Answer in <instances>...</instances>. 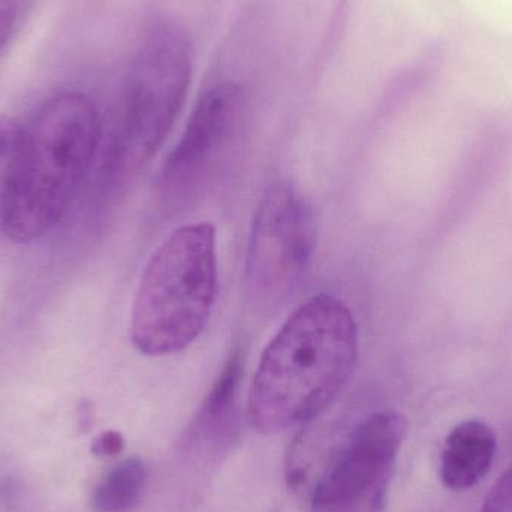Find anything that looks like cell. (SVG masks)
I'll return each instance as SVG.
<instances>
[{
	"instance_id": "8992f818",
	"label": "cell",
	"mask_w": 512,
	"mask_h": 512,
	"mask_svg": "<svg viewBox=\"0 0 512 512\" xmlns=\"http://www.w3.org/2000/svg\"><path fill=\"white\" fill-rule=\"evenodd\" d=\"M406 430L396 411L355 427L315 487L310 512H384Z\"/></svg>"
},
{
	"instance_id": "9c48e42d",
	"label": "cell",
	"mask_w": 512,
	"mask_h": 512,
	"mask_svg": "<svg viewBox=\"0 0 512 512\" xmlns=\"http://www.w3.org/2000/svg\"><path fill=\"white\" fill-rule=\"evenodd\" d=\"M242 349H234L191 426L192 441L225 448L236 433L237 393L243 375Z\"/></svg>"
},
{
	"instance_id": "277c9868",
	"label": "cell",
	"mask_w": 512,
	"mask_h": 512,
	"mask_svg": "<svg viewBox=\"0 0 512 512\" xmlns=\"http://www.w3.org/2000/svg\"><path fill=\"white\" fill-rule=\"evenodd\" d=\"M191 78L188 38L170 24L156 26L135 60L129 81L111 153L117 171L134 173L156 155L179 116Z\"/></svg>"
},
{
	"instance_id": "8fae6325",
	"label": "cell",
	"mask_w": 512,
	"mask_h": 512,
	"mask_svg": "<svg viewBox=\"0 0 512 512\" xmlns=\"http://www.w3.org/2000/svg\"><path fill=\"white\" fill-rule=\"evenodd\" d=\"M24 128L0 116V236L6 231Z\"/></svg>"
},
{
	"instance_id": "5bb4252c",
	"label": "cell",
	"mask_w": 512,
	"mask_h": 512,
	"mask_svg": "<svg viewBox=\"0 0 512 512\" xmlns=\"http://www.w3.org/2000/svg\"><path fill=\"white\" fill-rule=\"evenodd\" d=\"M17 14L18 0H0V50L11 38Z\"/></svg>"
},
{
	"instance_id": "ba28073f",
	"label": "cell",
	"mask_w": 512,
	"mask_h": 512,
	"mask_svg": "<svg viewBox=\"0 0 512 512\" xmlns=\"http://www.w3.org/2000/svg\"><path fill=\"white\" fill-rule=\"evenodd\" d=\"M498 451L495 430L469 420L451 430L441 456V480L453 492L477 486L492 468Z\"/></svg>"
},
{
	"instance_id": "6da1fadb",
	"label": "cell",
	"mask_w": 512,
	"mask_h": 512,
	"mask_svg": "<svg viewBox=\"0 0 512 512\" xmlns=\"http://www.w3.org/2000/svg\"><path fill=\"white\" fill-rule=\"evenodd\" d=\"M358 358V327L339 298L301 304L262 352L249 393V417L279 433L318 417L348 384Z\"/></svg>"
},
{
	"instance_id": "7a4b0ae2",
	"label": "cell",
	"mask_w": 512,
	"mask_h": 512,
	"mask_svg": "<svg viewBox=\"0 0 512 512\" xmlns=\"http://www.w3.org/2000/svg\"><path fill=\"white\" fill-rule=\"evenodd\" d=\"M95 102L78 92L51 96L24 129L6 236L30 243L63 218L101 141Z\"/></svg>"
},
{
	"instance_id": "30bf717a",
	"label": "cell",
	"mask_w": 512,
	"mask_h": 512,
	"mask_svg": "<svg viewBox=\"0 0 512 512\" xmlns=\"http://www.w3.org/2000/svg\"><path fill=\"white\" fill-rule=\"evenodd\" d=\"M147 471L137 457L114 466L93 490V512H134L146 487Z\"/></svg>"
},
{
	"instance_id": "3957f363",
	"label": "cell",
	"mask_w": 512,
	"mask_h": 512,
	"mask_svg": "<svg viewBox=\"0 0 512 512\" xmlns=\"http://www.w3.org/2000/svg\"><path fill=\"white\" fill-rule=\"evenodd\" d=\"M216 230L183 225L150 256L131 312V340L147 357L185 351L203 333L218 295Z\"/></svg>"
},
{
	"instance_id": "4fadbf2b",
	"label": "cell",
	"mask_w": 512,
	"mask_h": 512,
	"mask_svg": "<svg viewBox=\"0 0 512 512\" xmlns=\"http://www.w3.org/2000/svg\"><path fill=\"white\" fill-rule=\"evenodd\" d=\"M123 450H125V439L119 432H113V430L99 435L92 447L93 454L101 459L119 456Z\"/></svg>"
},
{
	"instance_id": "52a82bcc",
	"label": "cell",
	"mask_w": 512,
	"mask_h": 512,
	"mask_svg": "<svg viewBox=\"0 0 512 512\" xmlns=\"http://www.w3.org/2000/svg\"><path fill=\"white\" fill-rule=\"evenodd\" d=\"M240 92L233 86L207 90L161 171L164 203L179 206L197 197L227 159L239 131Z\"/></svg>"
},
{
	"instance_id": "5b68a950",
	"label": "cell",
	"mask_w": 512,
	"mask_h": 512,
	"mask_svg": "<svg viewBox=\"0 0 512 512\" xmlns=\"http://www.w3.org/2000/svg\"><path fill=\"white\" fill-rule=\"evenodd\" d=\"M315 246V216L303 195L289 183L271 185L256 209L246 254V292L258 312L288 303Z\"/></svg>"
},
{
	"instance_id": "7c38bea8",
	"label": "cell",
	"mask_w": 512,
	"mask_h": 512,
	"mask_svg": "<svg viewBox=\"0 0 512 512\" xmlns=\"http://www.w3.org/2000/svg\"><path fill=\"white\" fill-rule=\"evenodd\" d=\"M481 512H512V465L487 495Z\"/></svg>"
}]
</instances>
